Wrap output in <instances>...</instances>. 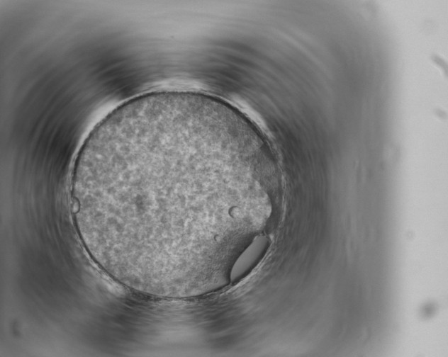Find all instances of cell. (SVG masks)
Segmentation results:
<instances>
[{"mask_svg":"<svg viewBox=\"0 0 448 357\" xmlns=\"http://www.w3.org/2000/svg\"><path fill=\"white\" fill-rule=\"evenodd\" d=\"M262 154L252 123L212 96L158 91L125 101L91 130L72 169L86 247L142 291L203 293L254 234Z\"/></svg>","mask_w":448,"mask_h":357,"instance_id":"6da1fadb","label":"cell"},{"mask_svg":"<svg viewBox=\"0 0 448 357\" xmlns=\"http://www.w3.org/2000/svg\"><path fill=\"white\" fill-rule=\"evenodd\" d=\"M269 246L264 235H257L235 262L230 273V280L239 278L256 264Z\"/></svg>","mask_w":448,"mask_h":357,"instance_id":"7a4b0ae2","label":"cell"}]
</instances>
